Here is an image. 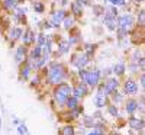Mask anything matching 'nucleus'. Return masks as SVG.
I'll return each instance as SVG.
<instances>
[{
  "instance_id": "5",
  "label": "nucleus",
  "mask_w": 145,
  "mask_h": 135,
  "mask_svg": "<svg viewBox=\"0 0 145 135\" xmlns=\"http://www.w3.org/2000/svg\"><path fill=\"white\" fill-rule=\"evenodd\" d=\"M71 63H72V66H76L77 68H83L84 66L89 63V57L86 54H76L74 57H72Z\"/></svg>"
},
{
  "instance_id": "14",
  "label": "nucleus",
  "mask_w": 145,
  "mask_h": 135,
  "mask_svg": "<svg viewBox=\"0 0 145 135\" xmlns=\"http://www.w3.org/2000/svg\"><path fill=\"white\" fill-rule=\"evenodd\" d=\"M137 109H138V103L135 100H128V103H126V112L128 113H134Z\"/></svg>"
},
{
  "instance_id": "18",
  "label": "nucleus",
  "mask_w": 145,
  "mask_h": 135,
  "mask_svg": "<svg viewBox=\"0 0 145 135\" xmlns=\"http://www.w3.org/2000/svg\"><path fill=\"white\" fill-rule=\"evenodd\" d=\"M41 54H42V47H35L32 52H31V58H41Z\"/></svg>"
},
{
  "instance_id": "24",
  "label": "nucleus",
  "mask_w": 145,
  "mask_h": 135,
  "mask_svg": "<svg viewBox=\"0 0 145 135\" xmlns=\"http://www.w3.org/2000/svg\"><path fill=\"white\" fill-rule=\"evenodd\" d=\"M138 22L139 23H145V10H139V13H138Z\"/></svg>"
},
{
  "instance_id": "29",
  "label": "nucleus",
  "mask_w": 145,
  "mask_h": 135,
  "mask_svg": "<svg viewBox=\"0 0 145 135\" xmlns=\"http://www.w3.org/2000/svg\"><path fill=\"white\" fill-rule=\"evenodd\" d=\"M18 131H19L20 135H25V134H26V128H25V125H20V126L18 128Z\"/></svg>"
},
{
  "instance_id": "22",
  "label": "nucleus",
  "mask_w": 145,
  "mask_h": 135,
  "mask_svg": "<svg viewBox=\"0 0 145 135\" xmlns=\"http://www.w3.org/2000/svg\"><path fill=\"white\" fill-rule=\"evenodd\" d=\"M68 50H70V42H65V41H63L61 44H59V52H61V54H65V52H68Z\"/></svg>"
},
{
  "instance_id": "2",
  "label": "nucleus",
  "mask_w": 145,
  "mask_h": 135,
  "mask_svg": "<svg viewBox=\"0 0 145 135\" xmlns=\"http://www.w3.org/2000/svg\"><path fill=\"white\" fill-rule=\"evenodd\" d=\"M70 94H71V89H70V86L68 84H58V87L55 89L54 92V97L57 99V102L59 105H63V103H67V100L70 99Z\"/></svg>"
},
{
  "instance_id": "9",
  "label": "nucleus",
  "mask_w": 145,
  "mask_h": 135,
  "mask_svg": "<svg viewBox=\"0 0 145 135\" xmlns=\"http://www.w3.org/2000/svg\"><path fill=\"white\" fill-rule=\"evenodd\" d=\"M118 86H119V83H118V80H116V79H109V80L106 81V84H105L107 94L115 93V92H116V89H118Z\"/></svg>"
},
{
  "instance_id": "19",
  "label": "nucleus",
  "mask_w": 145,
  "mask_h": 135,
  "mask_svg": "<svg viewBox=\"0 0 145 135\" xmlns=\"http://www.w3.org/2000/svg\"><path fill=\"white\" fill-rule=\"evenodd\" d=\"M77 105H78V97H70V99L67 100V106L70 107V109H76L77 107Z\"/></svg>"
},
{
  "instance_id": "12",
  "label": "nucleus",
  "mask_w": 145,
  "mask_h": 135,
  "mask_svg": "<svg viewBox=\"0 0 145 135\" xmlns=\"http://www.w3.org/2000/svg\"><path fill=\"white\" fill-rule=\"evenodd\" d=\"M86 93H87V87H86L84 84H77V86H76V89H74L76 97H83Z\"/></svg>"
},
{
  "instance_id": "15",
  "label": "nucleus",
  "mask_w": 145,
  "mask_h": 135,
  "mask_svg": "<svg viewBox=\"0 0 145 135\" xmlns=\"http://www.w3.org/2000/svg\"><path fill=\"white\" fill-rule=\"evenodd\" d=\"M20 35H22V29L20 28H13L10 31V39L12 41H16L20 38Z\"/></svg>"
},
{
  "instance_id": "4",
  "label": "nucleus",
  "mask_w": 145,
  "mask_h": 135,
  "mask_svg": "<svg viewBox=\"0 0 145 135\" xmlns=\"http://www.w3.org/2000/svg\"><path fill=\"white\" fill-rule=\"evenodd\" d=\"M132 25H134V18H132L131 15H122V16H119V19H118V26L122 29L123 32H126Z\"/></svg>"
},
{
  "instance_id": "17",
  "label": "nucleus",
  "mask_w": 145,
  "mask_h": 135,
  "mask_svg": "<svg viewBox=\"0 0 145 135\" xmlns=\"http://www.w3.org/2000/svg\"><path fill=\"white\" fill-rule=\"evenodd\" d=\"M16 2H18V0H3L5 7L7 10H15L16 9Z\"/></svg>"
},
{
  "instance_id": "21",
  "label": "nucleus",
  "mask_w": 145,
  "mask_h": 135,
  "mask_svg": "<svg viewBox=\"0 0 145 135\" xmlns=\"http://www.w3.org/2000/svg\"><path fill=\"white\" fill-rule=\"evenodd\" d=\"M72 25H74V18H71V16L64 18V28L65 29H70Z\"/></svg>"
},
{
  "instance_id": "11",
  "label": "nucleus",
  "mask_w": 145,
  "mask_h": 135,
  "mask_svg": "<svg viewBox=\"0 0 145 135\" xmlns=\"http://www.w3.org/2000/svg\"><path fill=\"white\" fill-rule=\"evenodd\" d=\"M33 41H35V35H33V32H32L31 29H28L25 33H23V44L29 45V44H32Z\"/></svg>"
},
{
  "instance_id": "32",
  "label": "nucleus",
  "mask_w": 145,
  "mask_h": 135,
  "mask_svg": "<svg viewBox=\"0 0 145 135\" xmlns=\"http://www.w3.org/2000/svg\"><path fill=\"white\" fill-rule=\"evenodd\" d=\"M141 83H142V87L145 89V74H142V76H141Z\"/></svg>"
},
{
  "instance_id": "3",
  "label": "nucleus",
  "mask_w": 145,
  "mask_h": 135,
  "mask_svg": "<svg viewBox=\"0 0 145 135\" xmlns=\"http://www.w3.org/2000/svg\"><path fill=\"white\" fill-rule=\"evenodd\" d=\"M64 77H65V71H64L63 66L52 64L51 68H50V81L51 83H59V81H63Z\"/></svg>"
},
{
  "instance_id": "10",
  "label": "nucleus",
  "mask_w": 145,
  "mask_h": 135,
  "mask_svg": "<svg viewBox=\"0 0 145 135\" xmlns=\"http://www.w3.org/2000/svg\"><path fill=\"white\" fill-rule=\"evenodd\" d=\"M129 125H131V128L139 131V129L144 128V121L142 119H138V118H129Z\"/></svg>"
},
{
  "instance_id": "16",
  "label": "nucleus",
  "mask_w": 145,
  "mask_h": 135,
  "mask_svg": "<svg viewBox=\"0 0 145 135\" xmlns=\"http://www.w3.org/2000/svg\"><path fill=\"white\" fill-rule=\"evenodd\" d=\"M25 54H26L25 47H19L18 51H16V61H18V63H20V61L25 58Z\"/></svg>"
},
{
  "instance_id": "1",
  "label": "nucleus",
  "mask_w": 145,
  "mask_h": 135,
  "mask_svg": "<svg viewBox=\"0 0 145 135\" xmlns=\"http://www.w3.org/2000/svg\"><path fill=\"white\" fill-rule=\"evenodd\" d=\"M78 76L80 79L84 81V83H87L89 86H91V87H94V86H97L99 80H100V73L97 70H93V71H86V70H83L80 68L78 71Z\"/></svg>"
},
{
  "instance_id": "28",
  "label": "nucleus",
  "mask_w": 145,
  "mask_h": 135,
  "mask_svg": "<svg viewBox=\"0 0 145 135\" xmlns=\"http://www.w3.org/2000/svg\"><path fill=\"white\" fill-rule=\"evenodd\" d=\"M109 112H110V115H113V116H118V109L115 106H109Z\"/></svg>"
},
{
  "instance_id": "35",
  "label": "nucleus",
  "mask_w": 145,
  "mask_h": 135,
  "mask_svg": "<svg viewBox=\"0 0 145 135\" xmlns=\"http://www.w3.org/2000/svg\"><path fill=\"white\" fill-rule=\"evenodd\" d=\"M0 126H2V121H0Z\"/></svg>"
},
{
  "instance_id": "27",
  "label": "nucleus",
  "mask_w": 145,
  "mask_h": 135,
  "mask_svg": "<svg viewBox=\"0 0 145 135\" xmlns=\"http://www.w3.org/2000/svg\"><path fill=\"white\" fill-rule=\"evenodd\" d=\"M113 6H116V5H119V6H123L125 5V0H109Z\"/></svg>"
},
{
  "instance_id": "23",
  "label": "nucleus",
  "mask_w": 145,
  "mask_h": 135,
  "mask_svg": "<svg viewBox=\"0 0 145 135\" xmlns=\"http://www.w3.org/2000/svg\"><path fill=\"white\" fill-rule=\"evenodd\" d=\"M61 134H63V135H74V128L70 126V125H67V126L63 128Z\"/></svg>"
},
{
  "instance_id": "34",
  "label": "nucleus",
  "mask_w": 145,
  "mask_h": 135,
  "mask_svg": "<svg viewBox=\"0 0 145 135\" xmlns=\"http://www.w3.org/2000/svg\"><path fill=\"white\" fill-rule=\"evenodd\" d=\"M115 100H122V96H119V94H115Z\"/></svg>"
},
{
  "instance_id": "6",
  "label": "nucleus",
  "mask_w": 145,
  "mask_h": 135,
  "mask_svg": "<svg viewBox=\"0 0 145 135\" xmlns=\"http://www.w3.org/2000/svg\"><path fill=\"white\" fill-rule=\"evenodd\" d=\"M105 23L106 26L110 29V31H115L116 29V19H115V15H112L110 12H107L105 15Z\"/></svg>"
},
{
  "instance_id": "31",
  "label": "nucleus",
  "mask_w": 145,
  "mask_h": 135,
  "mask_svg": "<svg viewBox=\"0 0 145 135\" xmlns=\"http://www.w3.org/2000/svg\"><path fill=\"white\" fill-rule=\"evenodd\" d=\"M139 67H141L142 70H145V58H142V60H139Z\"/></svg>"
},
{
  "instance_id": "30",
  "label": "nucleus",
  "mask_w": 145,
  "mask_h": 135,
  "mask_svg": "<svg viewBox=\"0 0 145 135\" xmlns=\"http://www.w3.org/2000/svg\"><path fill=\"white\" fill-rule=\"evenodd\" d=\"M138 107H141L142 112H145V99H141V103L138 102Z\"/></svg>"
},
{
  "instance_id": "33",
  "label": "nucleus",
  "mask_w": 145,
  "mask_h": 135,
  "mask_svg": "<svg viewBox=\"0 0 145 135\" xmlns=\"http://www.w3.org/2000/svg\"><path fill=\"white\" fill-rule=\"evenodd\" d=\"M87 135H102V134H100V131H93V132H90Z\"/></svg>"
},
{
  "instance_id": "13",
  "label": "nucleus",
  "mask_w": 145,
  "mask_h": 135,
  "mask_svg": "<svg viewBox=\"0 0 145 135\" xmlns=\"http://www.w3.org/2000/svg\"><path fill=\"white\" fill-rule=\"evenodd\" d=\"M71 10L74 12V15H81L83 13V5L80 2H72L71 3Z\"/></svg>"
},
{
  "instance_id": "26",
  "label": "nucleus",
  "mask_w": 145,
  "mask_h": 135,
  "mask_svg": "<svg viewBox=\"0 0 145 135\" xmlns=\"http://www.w3.org/2000/svg\"><path fill=\"white\" fill-rule=\"evenodd\" d=\"M29 70H31L29 66L25 67V68H22V76H23V79H28V76H29Z\"/></svg>"
},
{
  "instance_id": "8",
  "label": "nucleus",
  "mask_w": 145,
  "mask_h": 135,
  "mask_svg": "<svg viewBox=\"0 0 145 135\" xmlns=\"http://www.w3.org/2000/svg\"><path fill=\"white\" fill-rule=\"evenodd\" d=\"M123 89H125V93H128V94H135L138 92V86L134 80H126Z\"/></svg>"
},
{
  "instance_id": "7",
  "label": "nucleus",
  "mask_w": 145,
  "mask_h": 135,
  "mask_svg": "<svg viewBox=\"0 0 145 135\" xmlns=\"http://www.w3.org/2000/svg\"><path fill=\"white\" fill-rule=\"evenodd\" d=\"M65 18V12L64 10H57L52 13V18H51V23L52 26H58V23H61V20Z\"/></svg>"
},
{
  "instance_id": "25",
  "label": "nucleus",
  "mask_w": 145,
  "mask_h": 135,
  "mask_svg": "<svg viewBox=\"0 0 145 135\" xmlns=\"http://www.w3.org/2000/svg\"><path fill=\"white\" fill-rule=\"evenodd\" d=\"M33 9H35V12H38V13H42L44 12V5L42 3H33Z\"/></svg>"
},
{
  "instance_id": "20",
  "label": "nucleus",
  "mask_w": 145,
  "mask_h": 135,
  "mask_svg": "<svg viewBox=\"0 0 145 135\" xmlns=\"http://www.w3.org/2000/svg\"><path fill=\"white\" fill-rule=\"evenodd\" d=\"M123 71H125V66H123L122 63H119V64H116V66L113 67V73H115V74H118V76L123 74Z\"/></svg>"
}]
</instances>
